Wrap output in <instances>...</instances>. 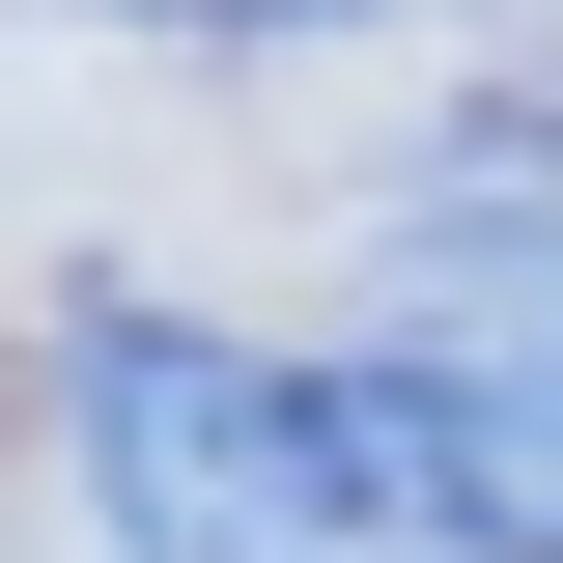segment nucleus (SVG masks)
Wrapping results in <instances>:
<instances>
[{"label": "nucleus", "mask_w": 563, "mask_h": 563, "mask_svg": "<svg viewBox=\"0 0 563 563\" xmlns=\"http://www.w3.org/2000/svg\"><path fill=\"white\" fill-rule=\"evenodd\" d=\"M85 29H225L254 57V29H422V0H85Z\"/></svg>", "instance_id": "nucleus-3"}, {"label": "nucleus", "mask_w": 563, "mask_h": 563, "mask_svg": "<svg viewBox=\"0 0 563 563\" xmlns=\"http://www.w3.org/2000/svg\"><path fill=\"white\" fill-rule=\"evenodd\" d=\"M339 366V451H366V507H395L422 563H563V366H479V339H310Z\"/></svg>", "instance_id": "nucleus-2"}, {"label": "nucleus", "mask_w": 563, "mask_h": 563, "mask_svg": "<svg viewBox=\"0 0 563 563\" xmlns=\"http://www.w3.org/2000/svg\"><path fill=\"white\" fill-rule=\"evenodd\" d=\"M57 451H85L113 563H395V507L339 451V366L198 339V310H85L57 339Z\"/></svg>", "instance_id": "nucleus-1"}]
</instances>
